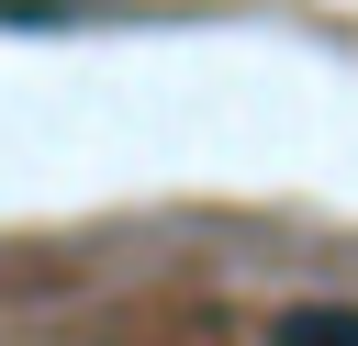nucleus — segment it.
<instances>
[{
	"label": "nucleus",
	"instance_id": "f257e3e1",
	"mask_svg": "<svg viewBox=\"0 0 358 346\" xmlns=\"http://www.w3.org/2000/svg\"><path fill=\"white\" fill-rule=\"evenodd\" d=\"M268 346H358V313L347 301H291V313H268Z\"/></svg>",
	"mask_w": 358,
	"mask_h": 346
}]
</instances>
